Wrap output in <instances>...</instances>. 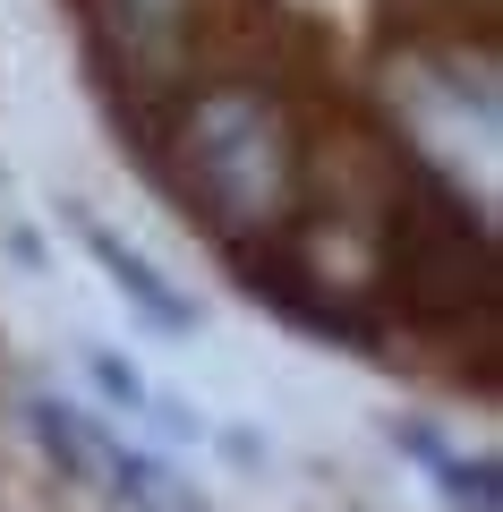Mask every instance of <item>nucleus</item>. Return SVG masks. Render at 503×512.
<instances>
[{
	"label": "nucleus",
	"instance_id": "1",
	"mask_svg": "<svg viewBox=\"0 0 503 512\" xmlns=\"http://www.w3.org/2000/svg\"><path fill=\"white\" fill-rule=\"evenodd\" d=\"M35 427H43V444H60V470H69L103 512H214V495H205L180 461H162V453H145V444L94 427L86 410L35 402Z\"/></svg>",
	"mask_w": 503,
	"mask_h": 512
}]
</instances>
